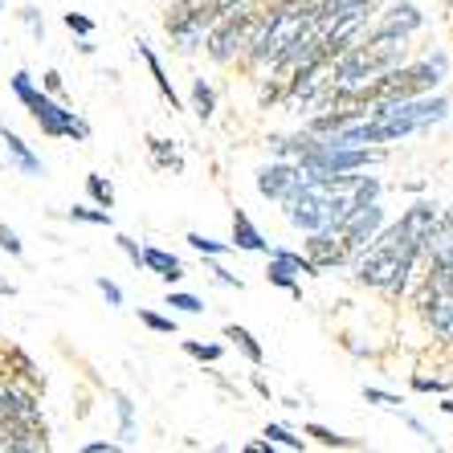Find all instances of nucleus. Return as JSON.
<instances>
[{"instance_id":"11","label":"nucleus","mask_w":453,"mask_h":453,"mask_svg":"<svg viewBox=\"0 0 453 453\" xmlns=\"http://www.w3.org/2000/svg\"><path fill=\"white\" fill-rule=\"evenodd\" d=\"M233 245H237V250H253V253L265 250V237L257 233V225H253L242 209L233 212Z\"/></svg>"},{"instance_id":"17","label":"nucleus","mask_w":453,"mask_h":453,"mask_svg":"<svg viewBox=\"0 0 453 453\" xmlns=\"http://www.w3.org/2000/svg\"><path fill=\"white\" fill-rule=\"evenodd\" d=\"M225 339H233V343H237V348H242L245 356L253 359V364H262V359H265V356H262V348L253 343V335H250L245 327H225Z\"/></svg>"},{"instance_id":"1","label":"nucleus","mask_w":453,"mask_h":453,"mask_svg":"<svg viewBox=\"0 0 453 453\" xmlns=\"http://www.w3.org/2000/svg\"><path fill=\"white\" fill-rule=\"evenodd\" d=\"M437 204L421 201L412 204L404 212L401 221L392 225L359 262V282L364 286H380V290H401L404 278H409L417 253L429 250V237H433V225H437Z\"/></svg>"},{"instance_id":"28","label":"nucleus","mask_w":453,"mask_h":453,"mask_svg":"<svg viewBox=\"0 0 453 453\" xmlns=\"http://www.w3.org/2000/svg\"><path fill=\"white\" fill-rule=\"evenodd\" d=\"M98 290L106 295V303H111V306H123V290H119L111 278H98Z\"/></svg>"},{"instance_id":"16","label":"nucleus","mask_w":453,"mask_h":453,"mask_svg":"<svg viewBox=\"0 0 453 453\" xmlns=\"http://www.w3.org/2000/svg\"><path fill=\"white\" fill-rule=\"evenodd\" d=\"M86 192L95 196L98 209H115V188H111L103 176H86Z\"/></svg>"},{"instance_id":"14","label":"nucleus","mask_w":453,"mask_h":453,"mask_svg":"<svg viewBox=\"0 0 453 453\" xmlns=\"http://www.w3.org/2000/svg\"><path fill=\"white\" fill-rule=\"evenodd\" d=\"M139 58H143V62L151 65V78H156L159 95H164L172 106H176V90H172V82H168V78H164V65H159V58H156V53H151V45H148V42H139Z\"/></svg>"},{"instance_id":"34","label":"nucleus","mask_w":453,"mask_h":453,"mask_svg":"<svg viewBox=\"0 0 453 453\" xmlns=\"http://www.w3.org/2000/svg\"><path fill=\"white\" fill-rule=\"evenodd\" d=\"M212 274H217V282H225V286H237V290H242V282H237V278H233L229 270H221V265H212Z\"/></svg>"},{"instance_id":"22","label":"nucleus","mask_w":453,"mask_h":453,"mask_svg":"<svg viewBox=\"0 0 453 453\" xmlns=\"http://www.w3.org/2000/svg\"><path fill=\"white\" fill-rule=\"evenodd\" d=\"M139 319H143L151 331H159V335H172V331H176V323L164 319V315H156V311H139Z\"/></svg>"},{"instance_id":"35","label":"nucleus","mask_w":453,"mask_h":453,"mask_svg":"<svg viewBox=\"0 0 453 453\" xmlns=\"http://www.w3.org/2000/svg\"><path fill=\"white\" fill-rule=\"evenodd\" d=\"M119 445L115 441H95V445H86V453H115Z\"/></svg>"},{"instance_id":"13","label":"nucleus","mask_w":453,"mask_h":453,"mask_svg":"<svg viewBox=\"0 0 453 453\" xmlns=\"http://www.w3.org/2000/svg\"><path fill=\"white\" fill-rule=\"evenodd\" d=\"M143 265H148V270H156L159 278H168V282L184 278V265H180V257H172V253H164V250H143Z\"/></svg>"},{"instance_id":"36","label":"nucleus","mask_w":453,"mask_h":453,"mask_svg":"<svg viewBox=\"0 0 453 453\" xmlns=\"http://www.w3.org/2000/svg\"><path fill=\"white\" fill-rule=\"evenodd\" d=\"M368 401H380V404H396V396H388V392H376V388H368Z\"/></svg>"},{"instance_id":"7","label":"nucleus","mask_w":453,"mask_h":453,"mask_svg":"<svg viewBox=\"0 0 453 453\" xmlns=\"http://www.w3.org/2000/svg\"><path fill=\"white\" fill-rule=\"evenodd\" d=\"M298 180H303V168H298V164H270V168L257 172V192L270 196V201H282Z\"/></svg>"},{"instance_id":"27","label":"nucleus","mask_w":453,"mask_h":453,"mask_svg":"<svg viewBox=\"0 0 453 453\" xmlns=\"http://www.w3.org/2000/svg\"><path fill=\"white\" fill-rule=\"evenodd\" d=\"M21 21L29 25V29H33V37L42 42V37H45V21H42V12H37V9H21Z\"/></svg>"},{"instance_id":"15","label":"nucleus","mask_w":453,"mask_h":453,"mask_svg":"<svg viewBox=\"0 0 453 453\" xmlns=\"http://www.w3.org/2000/svg\"><path fill=\"white\" fill-rule=\"evenodd\" d=\"M151 159H156L159 168H172V172L184 168V159L176 156V148H172L168 139H151Z\"/></svg>"},{"instance_id":"19","label":"nucleus","mask_w":453,"mask_h":453,"mask_svg":"<svg viewBox=\"0 0 453 453\" xmlns=\"http://www.w3.org/2000/svg\"><path fill=\"white\" fill-rule=\"evenodd\" d=\"M115 404H119V421H123L119 437H123V441H131V437H135V417H131V401H127L123 392H115Z\"/></svg>"},{"instance_id":"20","label":"nucleus","mask_w":453,"mask_h":453,"mask_svg":"<svg viewBox=\"0 0 453 453\" xmlns=\"http://www.w3.org/2000/svg\"><path fill=\"white\" fill-rule=\"evenodd\" d=\"M192 106H196V115L201 119L212 115V90L201 82V78H196V86H192Z\"/></svg>"},{"instance_id":"18","label":"nucleus","mask_w":453,"mask_h":453,"mask_svg":"<svg viewBox=\"0 0 453 453\" xmlns=\"http://www.w3.org/2000/svg\"><path fill=\"white\" fill-rule=\"evenodd\" d=\"M65 217H70V221H82V225H111V212L106 209H82V204L65 209Z\"/></svg>"},{"instance_id":"33","label":"nucleus","mask_w":453,"mask_h":453,"mask_svg":"<svg viewBox=\"0 0 453 453\" xmlns=\"http://www.w3.org/2000/svg\"><path fill=\"white\" fill-rule=\"evenodd\" d=\"M58 90H62V74L50 70V74H45V95H58Z\"/></svg>"},{"instance_id":"37","label":"nucleus","mask_w":453,"mask_h":453,"mask_svg":"<svg viewBox=\"0 0 453 453\" xmlns=\"http://www.w3.org/2000/svg\"><path fill=\"white\" fill-rule=\"evenodd\" d=\"M12 295H17V286H12V282H4V278H0V298H12Z\"/></svg>"},{"instance_id":"24","label":"nucleus","mask_w":453,"mask_h":453,"mask_svg":"<svg viewBox=\"0 0 453 453\" xmlns=\"http://www.w3.org/2000/svg\"><path fill=\"white\" fill-rule=\"evenodd\" d=\"M265 437H274V441H278V445H286V449H303V437L286 433L282 425H270V429H265Z\"/></svg>"},{"instance_id":"31","label":"nucleus","mask_w":453,"mask_h":453,"mask_svg":"<svg viewBox=\"0 0 453 453\" xmlns=\"http://www.w3.org/2000/svg\"><path fill=\"white\" fill-rule=\"evenodd\" d=\"M119 250H123L127 257H131V262H135V270H139V265H143V250H139V245L131 242V237H119Z\"/></svg>"},{"instance_id":"38","label":"nucleus","mask_w":453,"mask_h":453,"mask_svg":"<svg viewBox=\"0 0 453 453\" xmlns=\"http://www.w3.org/2000/svg\"><path fill=\"white\" fill-rule=\"evenodd\" d=\"M0 9H4V4H0Z\"/></svg>"},{"instance_id":"6","label":"nucleus","mask_w":453,"mask_h":453,"mask_svg":"<svg viewBox=\"0 0 453 453\" xmlns=\"http://www.w3.org/2000/svg\"><path fill=\"white\" fill-rule=\"evenodd\" d=\"M348 257H351V250H348V242H343V233H339L335 225L311 233V242H306V262L315 265V270H331V265L348 262Z\"/></svg>"},{"instance_id":"12","label":"nucleus","mask_w":453,"mask_h":453,"mask_svg":"<svg viewBox=\"0 0 453 453\" xmlns=\"http://www.w3.org/2000/svg\"><path fill=\"white\" fill-rule=\"evenodd\" d=\"M339 4H343V0H290L286 9L295 12V17H303L306 25H319L323 17H327V12H335Z\"/></svg>"},{"instance_id":"3","label":"nucleus","mask_w":453,"mask_h":453,"mask_svg":"<svg viewBox=\"0 0 453 453\" xmlns=\"http://www.w3.org/2000/svg\"><path fill=\"white\" fill-rule=\"evenodd\" d=\"M270 17H274V12L265 9L262 0H245L242 9H233L229 17H221V21L212 25V42H209L212 62H229V58L245 53L257 42V33H262V25L270 21Z\"/></svg>"},{"instance_id":"21","label":"nucleus","mask_w":453,"mask_h":453,"mask_svg":"<svg viewBox=\"0 0 453 453\" xmlns=\"http://www.w3.org/2000/svg\"><path fill=\"white\" fill-rule=\"evenodd\" d=\"M62 21H65V29L78 33V37H90V33H95V21H90V17H82V12H65Z\"/></svg>"},{"instance_id":"29","label":"nucleus","mask_w":453,"mask_h":453,"mask_svg":"<svg viewBox=\"0 0 453 453\" xmlns=\"http://www.w3.org/2000/svg\"><path fill=\"white\" fill-rule=\"evenodd\" d=\"M188 242H192V250H201V253H221L225 250L221 242H209V237H201V233H188Z\"/></svg>"},{"instance_id":"8","label":"nucleus","mask_w":453,"mask_h":453,"mask_svg":"<svg viewBox=\"0 0 453 453\" xmlns=\"http://www.w3.org/2000/svg\"><path fill=\"white\" fill-rule=\"evenodd\" d=\"M37 449H50L45 429H29V425L0 421V453H37Z\"/></svg>"},{"instance_id":"23","label":"nucleus","mask_w":453,"mask_h":453,"mask_svg":"<svg viewBox=\"0 0 453 453\" xmlns=\"http://www.w3.org/2000/svg\"><path fill=\"white\" fill-rule=\"evenodd\" d=\"M0 250L4 253H12V257H21L25 253V245H21V237L9 229V225H0Z\"/></svg>"},{"instance_id":"2","label":"nucleus","mask_w":453,"mask_h":453,"mask_svg":"<svg viewBox=\"0 0 453 453\" xmlns=\"http://www.w3.org/2000/svg\"><path fill=\"white\" fill-rule=\"evenodd\" d=\"M12 95L21 98L25 111L33 115V123L42 127L50 139H78V143H82V139H90V127H86L74 111H65L62 103H53L45 90H37V86H33V78L25 74V70H21V74H12Z\"/></svg>"},{"instance_id":"32","label":"nucleus","mask_w":453,"mask_h":453,"mask_svg":"<svg viewBox=\"0 0 453 453\" xmlns=\"http://www.w3.org/2000/svg\"><path fill=\"white\" fill-rule=\"evenodd\" d=\"M184 348H188L196 359H217V356H221V348H212V343H209V348H204V343H184Z\"/></svg>"},{"instance_id":"30","label":"nucleus","mask_w":453,"mask_h":453,"mask_svg":"<svg viewBox=\"0 0 453 453\" xmlns=\"http://www.w3.org/2000/svg\"><path fill=\"white\" fill-rule=\"evenodd\" d=\"M437 237H453V209H449V217L441 221V212H437V225H433V237H429V245L437 242Z\"/></svg>"},{"instance_id":"4","label":"nucleus","mask_w":453,"mask_h":453,"mask_svg":"<svg viewBox=\"0 0 453 453\" xmlns=\"http://www.w3.org/2000/svg\"><path fill=\"white\" fill-rule=\"evenodd\" d=\"M242 4L245 0H176L164 25H168L172 42L188 53V50H196V42H201L212 25L221 21V17H229L233 9H242Z\"/></svg>"},{"instance_id":"9","label":"nucleus","mask_w":453,"mask_h":453,"mask_svg":"<svg viewBox=\"0 0 453 453\" xmlns=\"http://www.w3.org/2000/svg\"><path fill=\"white\" fill-rule=\"evenodd\" d=\"M0 143H4V151H9V159H12V168L21 172V176H45V164L33 156L29 143H25L17 131H9L4 123H0Z\"/></svg>"},{"instance_id":"10","label":"nucleus","mask_w":453,"mask_h":453,"mask_svg":"<svg viewBox=\"0 0 453 453\" xmlns=\"http://www.w3.org/2000/svg\"><path fill=\"white\" fill-rule=\"evenodd\" d=\"M412 29H421L417 4H392V9L384 12V21L376 25V33H396V37H409Z\"/></svg>"},{"instance_id":"26","label":"nucleus","mask_w":453,"mask_h":453,"mask_svg":"<svg viewBox=\"0 0 453 453\" xmlns=\"http://www.w3.org/2000/svg\"><path fill=\"white\" fill-rule=\"evenodd\" d=\"M306 433H311V437H319V441H323V445H339V449H343V445H351L348 437H339V433L323 429V425H311V429H306Z\"/></svg>"},{"instance_id":"25","label":"nucleus","mask_w":453,"mask_h":453,"mask_svg":"<svg viewBox=\"0 0 453 453\" xmlns=\"http://www.w3.org/2000/svg\"><path fill=\"white\" fill-rule=\"evenodd\" d=\"M168 306H180V311H188V315H201V311H204V303L196 295H172Z\"/></svg>"},{"instance_id":"5","label":"nucleus","mask_w":453,"mask_h":453,"mask_svg":"<svg viewBox=\"0 0 453 453\" xmlns=\"http://www.w3.org/2000/svg\"><path fill=\"white\" fill-rule=\"evenodd\" d=\"M380 225H384V209H380V204L372 201V204H359V209H351L348 217H343V221L335 225V229L343 233V242H348V250L356 253V250H364L368 242H376Z\"/></svg>"}]
</instances>
